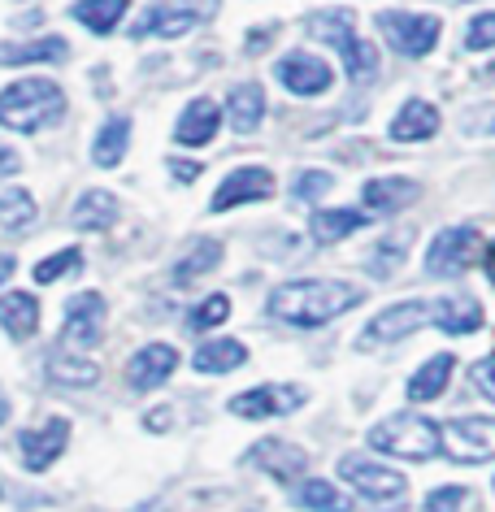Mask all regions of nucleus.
<instances>
[{
	"instance_id": "nucleus-1",
	"label": "nucleus",
	"mask_w": 495,
	"mask_h": 512,
	"mask_svg": "<svg viewBox=\"0 0 495 512\" xmlns=\"http://www.w3.org/2000/svg\"><path fill=\"white\" fill-rule=\"evenodd\" d=\"M361 296H365L361 287L339 283V278H296V283L274 287L270 313L291 326H322L330 317L357 309Z\"/></svg>"
},
{
	"instance_id": "nucleus-2",
	"label": "nucleus",
	"mask_w": 495,
	"mask_h": 512,
	"mask_svg": "<svg viewBox=\"0 0 495 512\" xmlns=\"http://www.w3.org/2000/svg\"><path fill=\"white\" fill-rule=\"evenodd\" d=\"M66 113V96L53 79H22L0 92V126L22 135H35L44 126H53Z\"/></svg>"
},
{
	"instance_id": "nucleus-3",
	"label": "nucleus",
	"mask_w": 495,
	"mask_h": 512,
	"mask_svg": "<svg viewBox=\"0 0 495 512\" xmlns=\"http://www.w3.org/2000/svg\"><path fill=\"white\" fill-rule=\"evenodd\" d=\"M352 27H357V14H352V9H330V14L309 18V35L313 40H326L330 48H339V57H344V66H348V79L370 83L378 74V53H374V44H365Z\"/></svg>"
},
{
	"instance_id": "nucleus-4",
	"label": "nucleus",
	"mask_w": 495,
	"mask_h": 512,
	"mask_svg": "<svg viewBox=\"0 0 495 512\" xmlns=\"http://www.w3.org/2000/svg\"><path fill=\"white\" fill-rule=\"evenodd\" d=\"M374 447V452L383 456H404V460H430L443 447V434L430 417H417V413H400V417H387L378 421V426L370 430V439H365Z\"/></svg>"
},
{
	"instance_id": "nucleus-5",
	"label": "nucleus",
	"mask_w": 495,
	"mask_h": 512,
	"mask_svg": "<svg viewBox=\"0 0 495 512\" xmlns=\"http://www.w3.org/2000/svg\"><path fill=\"white\" fill-rule=\"evenodd\" d=\"M218 14V0H161L144 18L135 22V35H161V40H179V35L196 31L200 22Z\"/></svg>"
},
{
	"instance_id": "nucleus-6",
	"label": "nucleus",
	"mask_w": 495,
	"mask_h": 512,
	"mask_svg": "<svg viewBox=\"0 0 495 512\" xmlns=\"http://www.w3.org/2000/svg\"><path fill=\"white\" fill-rule=\"evenodd\" d=\"M339 478L352 482V491L370 504H400L404 491H409V478L387 465H374L370 456H344L339 460Z\"/></svg>"
},
{
	"instance_id": "nucleus-7",
	"label": "nucleus",
	"mask_w": 495,
	"mask_h": 512,
	"mask_svg": "<svg viewBox=\"0 0 495 512\" xmlns=\"http://www.w3.org/2000/svg\"><path fill=\"white\" fill-rule=\"evenodd\" d=\"M443 452L456 465H482L495 460V417H452L448 426H439Z\"/></svg>"
},
{
	"instance_id": "nucleus-8",
	"label": "nucleus",
	"mask_w": 495,
	"mask_h": 512,
	"mask_svg": "<svg viewBox=\"0 0 495 512\" xmlns=\"http://www.w3.org/2000/svg\"><path fill=\"white\" fill-rule=\"evenodd\" d=\"M378 27H383L387 44L404 57H426L430 48L439 44V18L430 14H404V9H383L378 14Z\"/></svg>"
},
{
	"instance_id": "nucleus-9",
	"label": "nucleus",
	"mask_w": 495,
	"mask_h": 512,
	"mask_svg": "<svg viewBox=\"0 0 495 512\" xmlns=\"http://www.w3.org/2000/svg\"><path fill=\"white\" fill-rule=\"evenodd\" d=\"M474 256H478V230L474 226H448L439 239H430L426 274L430 278H452V274H461Z\"/></svg>"
},
{
	"instance_id": "nucleus-10",
	"label": "nucleus",
	"mask_w": 495,
	"mask_h": 512,
	"mask_svg": "<svg viewBox=\"0 0 495 512\" xmlns=\"http://www.w3.org/2000/svg\"><path fill=\"white\" fill-rule=\"evenodd\" d=\"M430 322V304L422 300H404V304H391V309H383L374 317L370 326L361 330V343H396V339H409L413 330H422Z\"/></svg>"
},
{
	"instance_id": "nucleus-11",
	"label": "nucleus",
	"mask_w": 495,
	"mask_h": 512,
	"mask_svg": "<svg viewBox=\"0 0 495 512\" xmlns=\"http://www.w3.org/2000/svg\"><path fill=\"white\" fill-rule=\"evenodd\" d=\"M274 196V174L261 170V165H239V170H231L222 178V187L213 191V213H226L235 209V204H252V200H265Z\"/></svg>"
},
{
	"instance_id": "nucleus-12",
	"label": "nucleus",
	"mask_w": 495,
	"mask_h": 512,
	"mask_svg": "<svg viewBox=\"0 0 495 512\" xmlns=\"http://www.w3.org/2000/svg\"><path fill=\"white\" fill-rule=\"evenodd\" d=\"M100 330H105V300L100 291H83L66 304V322H61V343H74V348H96Z\"/></svg>"
},
{
	"instance_id": "nucleus-13",
	"label": "nucleus",
	"mask_w": 495,
	"mask_h": 512,
	"mask_svg": "<svg viewBox=\"0 0 495 512\" xmlns=\"http://www.w3.org/2000/svg\"><path fill=\"white\" fill-rule=\"evenodd\" d=\"M304 400H309L304 387H278V382H270V387H252L244 395H235L231 413L235 417H248V421H257V417H283V413H291V408H300Z\"/></svg>"
},
{
	"instance_id": "nucleus-14",
	"label": "nucleus",
	"mask_w": 495,
	"mask_h": 512,
	"mask_svg": "<svg viewBox=\"0 0 495 512\" xmlns=\"http://www.w3.org/2000/svg\"><path fill=\"white\" fill-rule=\"evenodd\" d=\"M174 369H179V352H174L170 343H148V348H139L131 361H126V382H131L135 391H157Z\"/></svg>"
},
{
	"instance_id": "nucleus-15",
	"label": "nucleus",
	"mask_w": 495,
	"mask_h": 512,
	"mask_svg": "<svg viewBox=\"0 0 495 512\" xmlns=\"http://www.w3.org/2000/svg\"><path fill=\"white\" fill-rule=\"evenodd\" d=\"M248 460L261 473H270L274 482H300L304 469H309V452H300L296 443H283V439H261Z\"/></svg>"
},
{
	"instance_id": "nucleus-16",
	"label": "nucleus",
	"mask_w": 495,
	"mask_h": 512,
	"mask_svg": "<svg viewBox=\"0 0 495 512\" xmlns=\"http://www.w3.org/2000/svg\"><path fill=\"white\" fill-rule=\"evenodd\" d=\"M278 83L296 96H322L330 87V66L313 53H287L278 61Z\"/></svg>"
},
{
	"instance_id": "nucleus-17",
	"label": "nucleus",
	"mask_w": 495,
	"mask_h": 512,
	"mask_svg": "<svg viewBox=\"0 0 495 512\" xmlns=\"http://www.w3.org/2000/svg\"><path fill=\"white\" fill-rule=\"evenodd\" d=\"M66 439H70V426H66L61 417H53V421H48V426H40V430H27V434L18 439L22 465L35 469V473H44L61 452H66Z\"/></svg>"
},
{
	"instance_id": "nucleus-18",
	"label": "nucleus",
	"mask_w": 495,
	"mask_h": 512,
	"mask_svg": "<svg viewBox=\"0 0 495 512\" xmlns=\"http://www.w3.org/2000/svg\"><path fill=\"white\" fill-rule=\"evenodd\" d=\"M218 122H222V109H218V100L200 96V100H192V105L183 109L179 126H174V139H179L183 148H205L209 139L218 135Z\"/></svg>"
},
{
	"instance_id": "nucleus-19",
	"label": "nucleus",
	"mask_w": 495,
	"mask_h": 512,
	"mask_svg": "<svg viewBox=\"0 0 495 512\" xmlns=\"http://www.w3.org/2000/svg\"><path fill=\"white\" fill-rule=\"evenodd\" d=\"M430 322H435L443 335H474L482 326V309H478V300L443 296V300L430 304Z\"/></svg>"
},
{
	"instance_id": "nucleus-20",
	"label": "nucleus",
	"mask_w": 495,
	"mask_h": 512,
	"mask_svg": "<svg viewBox=\"0 0 495 512\" xmlns=\"http://www.w3.org/2000/svg\"><path fill=\"white\" fill-rule=\"evenodd\" d=\"M0 326L14 339H31L35 330H40V300H35L31 291H9V296H0Z\"/></svg>"
},
{
	"instance_id": "nucleus-21",
	"label": "nucleus",
	"mask_w": 495,
	"mask_h": 512,
	"mask_svg": "<svg viewBox=\"0 0 495 512\" xmlns=\"http://www.w3.org/2000/svg\"><path fill=\"white\" fill-rule=\"evenodd\" d=\"M435 131H439V109L426 105V100H409V105L396 113V122H391V135H396L400 144H417V139H430Z\"/></svg>"
},
{
	"instance_id": "nucleus-22",
	"label": "nucleus",
	"mask_w": 495,
	"mask_h": 512,
	"mask_svg": "<svg viewBox=\"0 0 495 512\" xmlns=\"http://www.w3.org/2000/svg\"><path fill=\"white\" fill-rule=\"evenodd\" d=\"M248 361V348L239 339H213V343H200L192 365L196 374H231V369H239Z\"/></svg>"
},
{
	"instance_id": "nucleus-23",
	"label": "nucleus",
	"mask_w": 495,
	"mask_h": 512,
	"mask_svg": "<svg viewBox=\"0 0 495 512\" xmlns=\"http://www.w3.org/2000/svg\"><path fill=\"white\" fill-rule=\"evenodd\" d=\"M452 369H456V361L448 352H439V356H430V361L417 369V374L409 378V400H417V404H426V400H439L443 391H448V378H452Z\"/></svg>"
},
{
	"instance_id": "nucleus-24",
	"label": "nucleus",
	"mask_w": 495,
	"mask_h": 512,
	"mask_svg": "<svg viewBox=\"0 0 495 512\" xmlns=\"http://www.w3.org/2000/svg\"><path fill=\"white\" fill-rule=\"evenodd\" d=\"M417 196H422V183H413V178H374V183H365V204H374L378 213L404 209Z\"/></svg>"
},
{
	"instance_id": "nucleus-25",
	"label": "nucleus",
	"mask_w": 495,
	"mask_h": 512,
	"mask_svg": "<svg viewBox=\"0 0 495 512\" xmlns=\"http://www.w3.org/2000/svg\"><path fill=\"white\" fill-rule=\"evenodd\" d=\"M226 113H231V126L239 135H248V131H257V122L265 118V92H261V83H239L231 100H226Z\"/></svg>"
},
{
	"instance_id": "nucleus-26",
	"label": "nucleus",
	"mask_w": 495,
	"mask_h": 512,
	"mask_svg": "<svg viewBox=\"0 0 495 512\" xmlns=\"http://www.w3.org/2000/svg\"><path fill=\"white\" fill-rule=\"evenodd\" d=\"M361 226H370V213L365 209H317L313 213V239L317 243H339Z\"/></svg>"
},
{
	"instance_id": "nucleus-27",
	"label": "nucleus",
	"mask_w": 495,
	"mask_h": 512,
	"mask_svg": "<svg viewBox=\"0 0 495 512\" xmlns=\"http://www.w3.org/2000/svg\"><path fill=\"white\" fill-rule=\"evenodd\" d=\"M70 222L79 230H109L118 222V200L109 191H83V200L70 209Z\"/></svg>"
},
{
	"instance_id": "nucleus-28",
	"label": "nucleus",
	"mask_w": 495,
	"mask_h": 512,
	"mask_svg": "<svg viewBox=\"0 0 495 512\" xmlns=\"http://www.w3.org/2000/svg\"><path fill=\"white\" fill-rule=\"evenodd\" d=\"M291 499H296L300 508H313V512H352V499L339 491L335 482H326V478L300 482L296 491H291Z\"/></svg>"
},
{
	"instance_id": "nucleus-29",
	"label": "nucleus",
	"mask_w": 495,
	"mask_h": 512,
	"mask_svg": "<svg viewBox=\"0 0 495 512\" xmlns=\"http://www.w3.org/2000/svg\"><path fill=\"white\" fill-rule=\"evenodd\" d=\"M70 44L48 35V40H31V44H0V66H27V61H66Z\"/></svg>"
},
{
	"instance_id": "nucleus-30",
	"label": "nucleus",
	"mask_w": 495,
	"mask_h": 512,
	"mask_svg": "<svg viewBox=\"0 0 495 512\" xmlns=\"http://www.w3.org/2000/svg\"><path fill=\"white\" fill-rule=\"evenodd\" d=\"M126 144H131V122H126V118H109L105 126H100L96 144H92V161L100 165V170H113V165L126 157Z\"/></svg>"
},
{
	"instance_id": "nucleus-31",
	"label": "nucleus",
	"mask_w": 495,
	"mask_h": 512,
	"mask_svg": "<svg viewBox=\"0 0 495 512\" xmlns=\"http://www.w3.org/2000/svg\"><path fill=\"white\" fill-rule=\"evenodd\" d=\"M218 261H222V243H218V239H196L192 248H187L183 261L174 265V283H179V287L196 283V278H200V274H209Z\"/></svg>"
},
{
	"instance_id": "nucleus-32",
	"label": "nucleus",
	"mask_w": 495,
	"mask_h": 512,
	"mask_svg": "<svg viewBox=\"0 0 495 512\" xmlns=\"http://www.w3.org/2000/svg\"><path fill=\"white\" fill-rule=\"evenodd\" d=\"M126 5H131V0H79V5H74L70 14L79 18L87 31L109 35L113 27H118V18L126 14Z\"/></svg>"
},
{
	"instance_id": "nucleus-33",
	"label": "nucleus",
	"mask_w": 495,
	"mask_h": 512,
	"mask_svg": "<svg viewBox=\"0 0 495 512\" xmlns=\"http://www.w3.org/2000/svg\"><path fill=\"white\" fill-rule=\"evenodd\" d=\"M48 374H53V382H66V387H92V382L100 378V369L92 361H79V356L57 348L53 356H48Z\"/></svg>"
},
{
	"instance_id": "nucleus-34",
	"label": "nucleus",
	"mask_w": 495,
	"mask_h": 512,
	"mask_svg": "<svg viewBox=\"0 0 495 512\" xmlns=\"http://www.w3.org/2000/svg\"><path fill=\"white\" fill-rule=\"evenodd\" d=\"M83 270V252L79 248H61V252H53L48 261H40L35 265V283H57V278H70V274H79Z\"/></svg>"
},
{
	"instance_id": "nucleus-35",
	"label": "nucleus",
	"mask_w": 495,
	"mask_h": 512,
	"mask_svg": "<svg viewBox=\"0 0 495 512\" xmlns=\"http://www.w3.org/2000/svg\"><path fill=\"white\" fill-rule=\"evenodd\" d=\"M31 222H35L31 191H5V196H0V226H5V230H22Z\"/></svg>"
},
{
	"instance_id": "nucleus-36",
	"label": "nucleus",
	"mask_w": 495,
	"mask_h": 512,
	"mask_svg": "<svg viewBox=\"0 0 495 512\" xmlns=\"http://www.w3.org/2000/svg\"><path fill=\"white\" fill-rule=\"evenodd\" d=\"M404 252H409V239H404V235H400V239H396V235L383 239V243L374 248V256H370V270H374L378 278H391V274L400 270Z\"/></svg>"
},
{
	"instance_id": "nucleus-37",
	"label": "nucleus",
	"mask_w": 495,
	"mask_h": 512,
	"mask_svg": "<svg viewBox=\"0 0 495 512\" xmlns=\"http://www.w3.org/2000/svg\"><path fill=\"white\" fill-rule=\"evenodd\" d=\"M330 183H335V178H330L326 170H304L296 183H291V196H296L300 204H309V200H317V196H326Z\"/></svg>"
},
{
	"instance_id": "nucleus-38",
	"label": "nucleus",
	"mask_w": 495,
	"mask_h": 512,
	"mask_svg": "<svg viewBox=\"0 0 495 512\" xmlns=\"http://www.w3.org/2000/svg\"><path fill=\"white\" fill-rule=\"evenodd\" d=\"M226 317H231V300H226L222 291H218V296H209V300L192 313V326H196V330H209V326H222Z\"/></svg>"
},
{
	"instance_id": "nucleus-39",
	"label": "nucleus",
	"mask_w": 495,
	"mask_h": 512,
	"mask_svg": "<svg viewBox=\"0 0 495 512\" xmlns=\"http://www.w3.org/2000/svg\"><path fill=\"white\" fill-rule=\"evenodd\" d=\"M465 48L469 53H482V48H495V14H478L465 31Z\"/></svg>"
},
{
	"instance_id": "nucleus-40",
	"label": "nucleus",
	"mask_w": 495,
	"mask_h": 512,
	"mask_svg": "<svg viewBox=\"0 0 495 512\" xmlns=\"http://www.w3.org/2000/svg\"><path fill=\"white\" fill-rule=\"evenodd\" d=\"M465 499H469V491H465V486H439V491H430L426 495V512H456V508H461L465 504Z\"/></svg>"
},
{
	"instance_id": "nucleus-41",
	"label": "nucleus",
	"mask_w": 495,
	"mask_h": 512,
	"mask_svg": "<svg viewBox=\"0 0 495 512\" xmlns=\"http://www.w3.org/2000/svg\"><path fill=\"white\" fill-rule=\"evenodd\" d=\"M474 387L487 395V400H495V356H487V361L474 365Z\"/></svg>"
},
{
	"instance_id": "nucleus-42",
	"label": "nucleus",
	"mask_w": 495,
	"mask_h": 512,
	"mask_svg": "<svg viewBox=\"0 0 495 512\" xmlns=\"http://www.w3.org/2000/svg\"><path fill=\"white\" fill-rule=\"evenodd\" d=\"M18 170H22V157H18V152L0 148V178H14Z\"/></svg>"
},
{
	"instance_id": "nucleus-43",
	"label": "nucleus",
	"mask_w": 495,
	"mask_h": 512,
	"mask_svg": "<svg viewBox=\"0 0 495 512\" xmlns=\"http://www.w3.org/2000/svg\"><path fill=\"white\" fill-rule=\"evenodd\" d=\"M170 170L179 183H192V178H200V165L196 161H170Z\"/></svg>"
},
{
	"instance_id": "nucleus-44",
	"label": "nucleus",
	"mask_w": 495,
	"mask_h": 512,
	"mask_svg": "<svg viewBox=\"0 0 495 512\" xmlns=\"http://www.w3.org/2000/svg\"><path fill=\"white\" fill-rule=\"evenodd\" d=\"M270 27H261V35H248V53H261V48H270Z\"/></svg>"
},
{
	"instance_id": "nucleus-45",
	"label": "nucleus",
	"mask_w": 495,
	"mask_h": 512,
	"mask_svg": "<svg viewBox=\"0 0 495 512\" xmlns=\"http://www.w3.org/2000/svg\"><path fill=\"white\" fill-rule=\"evenodd\" d=\"M9 274H14V256H9V252H0V283H5Z\"/></svg>"
},
{
	"instance_id": "nucleus-46",
	"label": "nucleus",
	"mask_w": 495,
	"mask_h": 512,
	"mask_svg": "<svg viewBox=\"0 0 495 512\" xmlns=\"http://www.w3.org/2000/svg\"><path fill=\"white\" fill-rule=\"evenodd\" d=\"M487 278H491V283H495V243H491V248H487Z\"/></svg>"
},
{
	"instance_id": "nucleus-47",
	"label": "nucleus",
	"mask_w": 495,
	"mask_h": 512,
	"mask_svg": "<svg viewBox=\"0 0 495 512\" xmlns=\"http://www.w3.org/2000/svg\"><path fill=\"white\" fill-rule=\"evenodd\" d=\"M5 421H9V395L0 391V426H5Z\"/></svg>"
},
{
	"instance_id": "nucleus-48",
	"label": "nucleus",
	"mask_w": 495,
	"mask_h": 512,
	"mask_svg": "<svg viewBox=\"0 0 495 512\" xmlns=\"http://www.w3.org/2000/svg\"><path fill=\"white\" fill-rule=\"evenodd\" d=\"M491 131H495V113H491Z\"/></svg>"
}]
</instances>
